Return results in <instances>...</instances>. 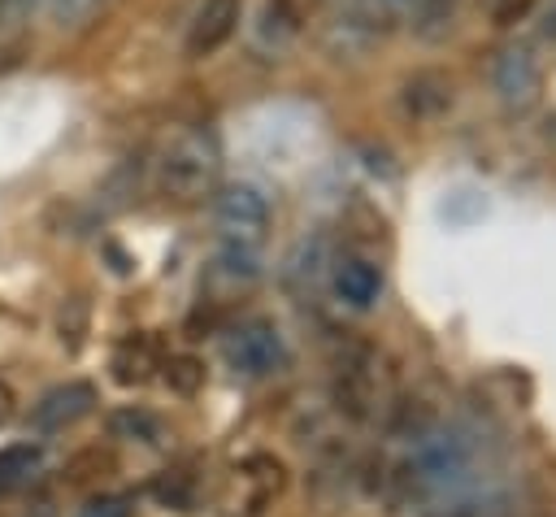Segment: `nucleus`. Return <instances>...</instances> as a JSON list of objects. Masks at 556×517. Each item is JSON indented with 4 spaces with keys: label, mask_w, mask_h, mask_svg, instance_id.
Returning a JSON list of instances; mask_svg holds the SVG:
<instances>
[{
    "label": "nucleus",
    "mask_w": 556,
    "mask_h": 517,
    "mask_svg": "<svg viewBox=\"0 0 556 517\" xmlns=\"http://www.w3.org/2000/svg\"><path fill=\"white\" fill-rule=\"evenodd\" d=\"M156 169H161V187L169 196L195 200L217 178V148H213V139L204 130H178V135L165 139Z\"/></svg>",
    "instance_id": "f257e3e1"
},
{
    "label": "nucleus",
    "mask_w": 556,
    "mask_h": 517,
    "mask_svg": "<svg viewBox=\"0 0 556 517\" xmlns=\"http://www.w3.org/2000/svg\"><path fill=\"white\" fill-rule=\"evenodd\" d=\"M226 361L248 374V378H265L274 374L282 361H287V348H282V335L274 321H243L239 330L226 335Z\"/></svg>",
    "instance_id": "f03ea898"
},
{
    "label": "nucleus",
    "mask_w": 556,
    "mask_h": 517,
    "mask_svg": "<svg viewBox=\"0 0 556 517\" xmlns=\"http://www.w3.org/2000/svg\"><path fill=\"white\" fill-rule=\"evenodd\" d=\"M213 213H217V222L226 226L230 239H243V243H248V239H256V235L265 230V222H269V200H265L261 187H252V182H230V187L217 191Z\"/></svg>",
    "instance_id": "7ed1b4c3"
},
{
    "label": "nucleus",
    "mask_w": 556,
    "mask_h": 517,
    "mask_svg": "<svg viewBox=\"0 0 556 517\" xmlns=\"http://www.w3.org/2000/svg\"><path fill=\"white\" fill-rule=\"evenodd\" d=\"M243 17V0H204L187 26V56H213L239 26Z\"/></svg>",
    "instance_id": "20e7f679"
},
{
    "label": "nucleus",
    "mask_w": 556,
    "mask_h": 517,
    "mask_svg": "<svg viewBox=\"0 0 556 517\" xmlns=\"http://www.w3.org/2000/svg\"><path fill=\"white\" fill-rule=\"evenodd\" d=\"M91 408H96V387H91V382H61V387H52V391L35 404L30 421H35V430L52 434V430H65V426L83 421Z\"/></svg>",
    "instance_id": "39448f33"
},
{
    "label": "nucleus",
    "mask_w": 556,
    "mask_h": 517,
    "mask_svg": "<svg viewBox=\"0 0 556 517\" xmlns=\"http://www.w3.org/2000/svg\"><path fill=\"white\" fill-rule=\"evenodd\" d=\"M235 482L248 491V495L239 500V508H243V513H261V508L282 491L287 474H282V461H274V456H248V461L235 469Z\"/></svg>",
    "instance_id": "423d86ee"
},
{
    "label": "nucleus",
    "mask_w": 556,
    "mask_h": 517,
    "mask_svg": "<svg viewBox=\"0 0 556 517\" xmlns=\"http://www.w3.org/2000/svg\"><path fill=\"white\" fill-rule=\"evenodd\" d=\"M465 465H469V443L460 434H434L417 447V469L430 482H447V478L465 474Z\"/></svg>",
    "instance_id": "0eeeda50"
},
{
    "label": "nucleus",
    "mask_w": 556,
    "mask_h": 517,
    "mask_svg": "<svg viewBox=\"0 0 556 517\" xmlns=\"http://www.w3.org/2000/svg\"><path fill=\"white\" fill-rule=\"evenodd\" d=\"M113 378L117 382H143L152 369H161V348L152 335H126L117 348H113Z\"/></svg>",
    "instance_id": "6e6552de"
},
{
    "label": "nucleus",
    "mask_w": 556,
    "mask_h": 517,
    "mask_svg": "<svg viewBox=\"0 0 556 517\" xmlns=\"http://www.w3.org/2000/svg\"><path fill=\"white\" fill-rule=\"evenodd\" d=\"M495 87H500V96L508 104H530L534 91H539V65H534V56L530 52H517V48L504 52L500 65H495Z\"/></svg>",
    "instance_id": "1a4fd4ad"
},
{
    "label": "nucleus",
    "mask_w": 556,
    "mask_h": 517,
    "mask_svg": "<svg viewBox=\"0 0 556 517\" xmlns=\"http://www.w3.org/2000/svg\"><path fill=\"white\" fill-rule=\"evenodd\" d=\"M334 291L348 308H369L382 295V269L369 261H343L334 274Z\"/></svg>",
    "instance_id": "9d476101"
},
{
    "label": "nucleus",
    "mask_w": 556,
    "mask_h": 517,
    "mask_svg": "<svg viewBox=\"0 0 556 517\" xmlns=\"http://www.w3.org/2000/svg\"><path fill=\"white\" fill-rule=\"evenodd\" d=\"M109 434L113 439H126V443L152 447V443H161V417L148 413V408H139V404H122V408L109 413Z\"/></svg>",
    "instance_id": "9b49d317"
},
{
    "label": "nucleus",
    "mask_w": 556,
    "mask_h": 517,
    "mask_svg": "<svg viewBox=\"0 0 556 517\" xmlns=\"http://www.w3.org/2000/svg\"><path fill=\"white\" fill-rule=\"evenodd\" d=\"M39 447L35 443H13V447H0V495H9V491H17V487H26L30 478H35V469H39Z\"/></svg>",
    "instance_id": "f8f14e48"
},
{
    "label": "nucleus",
    "mask_w": 556,
    "mask_h": 517,
    "mask_svg": "<svg viewBox=\"0 0 556 517\" xmlns=\"http://www.w3.org/2000/svg\"><path fill=\"white\" fill-rule=\"evenodd\" d=\"M161 378L178 395H195L204 387V361L195 356H161Z\"/></svg>",
    "instance_id": "ddd939ff"
},
{
    "label": "nucleus",
    "mask_w": 556,
    "mask_h": 517,
    "mask_svg": "<svg viewBox=\"0 0 556 517\" xmlns=\"http://www.w3.org/2000/svg\"><path fill=\"white\" fill-rule=\"evenodd\" d=\"M152 495H156L161 504H169V508H191V474H182V469L161 474V478L152 482Z\"/></svg>",
    "instance_id": "4468645a"
},
{
    "label": "nucleus",
    "mask_w": 556,
    "mask_h": 517,
    "mask_svg": "<svg viewBox=\"0 0 556 517\" xmlns=\"http://www.w3.org/2000/svg\"><path fill=\"white\" fill-rule=\"evenodd\" d=\"M74 517H130V500L126 495H96Z\"/></svg>",
    "instance_id": "2eb2a0df"
},
{
    "label": "nucleus",
    "mask_w": 556,
    "mask_h": 517,
    "mask_svg": "<svg viewBox=\"0 0 556 517\" xmlns=\"http://www.w3.org/2000/svg\"><path fill=\"white\" fill-rule=\"evenodd\" d=\"M9 417H13V391H9L4 382H0V426H4Z\"/></svg>",
    "instance_id": "dca6fc26"
},
{
    "label": "nucleus",
    "mask_w": 556,
    "mask_h": 517,
    "mask_svg": "<svg viewBox=\"0 0 556 517\" xmlns=\"http://www.w3.org/2000/svg\"><path fill=\"white\" fill-rule=\"evenodd\" d=\"M430 517H473L469 508H439V513H430Z\"/></svg>",
    "instance_id": "f3484780"
}]
</instances>
